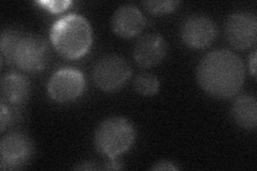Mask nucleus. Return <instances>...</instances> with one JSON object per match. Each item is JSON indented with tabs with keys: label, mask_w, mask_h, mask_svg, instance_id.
<instances>
[{
	"label": "nucleus",
	"mask_w": 257,
	"mask_h": 171,
	"mask_svg": "<svg viewBox=\"0 0 257 171\" xmlns=\"http://www.w3.org/2000/svg\"><path fill=\"white\" fill-rule=\"evenodd\" d=\"M244 66L239 57L227 50L207 54L197 68L199 86L218 99L236 95L244 84Z\"/></svg>",
	"instance_id": "nucleus-1"
},
{
	"label": "nucleus",
	"mask_w": 257,
	"mask_h": 171,
	"mask_svg": "<svg viewBox=\"0 0 257 171\" xmlns=\"http://www.w3.org/2000/svg\"><path fill=\"white\" fill-rule=\"evenodd\" d=\"M51 42L56 51L66 59L82 58L92 44V29L86 18L69 14L52 26Z\"/></svg>",
	"instance_id": "nucleus-2"
},
{
	"label": "nucleus",
	"mask_w": 257,
	"mask_h": 171,
	"mask_svg": "<svg viewBox=\"0 0 257 171\" xmlns=\"http://www.w3.org/2000/svg\"><path fill=\"white\" fill-rule=\"evenodd\" d=\"M135 129L130 121L122 117L104 120L94 134L95 148L108 159L117 158L131 148Z\"/></svg>",
	"instance_id": "nucleus-3"
},
{
	"label": "nucleus",
	"mask_w": 257,
	"mask_h": 171,
	"mask_svg": "<svg viewBox=\"0 0 257 171\" xmlns=\"http://www.w3.org/2000/svg\"><path fill=\"white\" fill-rule=\"evenodd\" d=\"M50 58L45 41L35 35L23 34L15 46L12 64L27 73L44 70Z\"/></svg>",
	"instance_id": "nucleus-4"
},
{
	"label": "nucleus",
	"mask_w": 257,
	"mask_h": 171,
	"mask_svg": "<svg viewBox=\"0 0 257 171\" xmlns=\"http://www.w3.org/2000/svg\"><path fill=\"white\" fill-rule=\"evenodd\" d=\"M132 71L126 60L118 55H107L95 62L92 77L103 91H116L131 77Z\"/></svg>",
	"instance_id": "nucleus-5"
},
{
	"label": "nucleus",
	"mask_w": 257,
	"mask_h": 171,
	"mask_svg": "<svg viewBox=\"0 0 257 171\" xmlns=\"http://www.w3.org/2000/svg\"><path fill=\"white\" fill-rule=\"evenodd\" d=\"M86 87L82 72L73 68H64L56 71L48 80L47 92L58 103H68L77 100Z\"/></svg>",
	"instance_id": "nucleus-6"
},
{
	"label": "nucleus",
	"mask_w": 257,
	"mask_h": 171,
	"mask_svg": "<svg viewBox=\"0 0 257 171\" xmlns=\"http://www.w3.org/2000/svg\"><path fill=\"white\" fill-rule=\"evenodd\" d=\"M225 34L229 44L237 50H247L257 40V18L251 12H237L227 19Z\"/></svg>",
	"instance_id": "nucleus-7"
},
{
	"label": "nucleus",
	"mask_w": 257,
	"mask_h": 171,
	"mask_svg": "<svg viewBox=\"0 0 257 171\" xmlns=\"http://www.w3.org/2000/svg\"><path fill=\"white\" fill-rule=\"evenodd\" d=\"M34 146L29 138L21 133H11L3 138L0 142V168L19 169L30 159Z\"/></svg>",
	"instance_id": "nucleus-8"
},
{
	"label": "nucleus",
	"mask_w": 257,
	"mask_h": 171,
	"mask_svg": "<svg viewBox=\"0 0 257 171\" xmlns=\"http://www.w3.org/2000/svg\"><path fill=\"white\" fill-rule=\"evenodd\" d=\"M218 35V29L212 20L205 15H193L184 22L181 36L189 47L202 50L210 46Z\"/></svg>",
	"instance_id": "nucleus-9"
},
{
	"label": "nucleus",
	"mask_w": 257,
	"mask_h": 171,
	"mask_svg": "<svg viewBox=\"0 0 257 171\" xmlns=\"http://www.w3.org/2000/svg\"><path fill=\"white\" fill-rule=\"evenodd\" d=\"M166 53V41L158 34H147L138 40L134 46L133 57L140 67L151 68L162 61Z\"/></svg>",
	"instance_id": "nucleus-10"
},
{
	"label": "nucleus",
	"mask_w": 257,
	"mask_h": 171,
	"mask_svg": "<svg viewBox=\"0 0 257 171\" xmlns=\"http://www.w3.org/2000/svg\"><path fill=\"white\" fill-rule=\"evenodd\" d=\"M146 26V19L138 7L123 5L119 7L111 19V28L121 38H133L140 35Z\"/></svg>",
	"instance_id": "nucleus-11"
},
{
	"label": "nucleus",
	"mask_w": 257,
	"mask_h": 171,
	"mask_svg": "<svg viewBox=\"0 0 257 171\" xmlns=\"http://www.w3.org/2000/svg\"><path fill=\"white\" fill-rule=\"evenodd\" d=\"M30 94V81L21 73L11 72L2 78L3 102L16 107L25 103Z\"/></svg>",
	"instance_id": "nucleus-12"
},
{
	"label": "nucleus",
	"mask_w": 257,
	"mask_h": 171,
	"mask_svg": "<svg viewBox=\"0 0 257 171\" xmlns=\"http://www.w3.org/2000/svg\"><path fill=\"white\" fill-rule=\"evenodd\" d=\"M231 115L236 123L246 129L257 125V101L253 95H241L232 104Z\"/></svg>",
	"instance_id": "nucleus-13"
},
{
	"label": "nucleus",
	"mask_w": 257,
	"mask_h": 171,
	"mask_svg": "<svg viewBox=\"0 0 257 171\" xmlns=\"http://www.w3.org/2000/svg\"><path fill=\"white\" fill-rule=\"evenodd\" d=\"M24 32L7 28L4 29L2 32V39H0V48H2V58L8 64H12L13 60V53L15 50V46L18 44L19 40L23 36Z\"/></svg>",
	"instance_id": "nucleus-14"
},
{
	"label": "nucleus",
	"mask_w": 257,
	"mask_h": 171,
	"mask_svg": "<svg viewBox=\"0 0 257 171\" xmlns=\"http://www.w3.org/2000/svg\"><path fill=\"white\" fill-rule=\"evenodd\" d=\"M159 88L160 81L158 77L150 73H142L134 79V89L142 95H155L158 93Z\"/></svg>",
	"instance_id": "nucleus-15"
},
{
	"label": "nucleus",
	"mask_w": 257,
	"mask_h": 171,
	"mask_svg": "<svg viewBox=\"0 0 257 171\" xmlns=\"http://www.w3.org/2000/svg\"><path fill=\"white\" fill-rule=\"evenodd\" d=\"M143 5L151 14H166L175 11L180 3L175 2V0H168V2H165V0L156 2L155 0V2H145Z\"/></svg>",
	"instance_id": "nucleus-16"
},
{
	"label": "nucleus",
	"mask_w": 257,
	"mask_h": 171,
	"mask_svg": "<svg viewBox=\"0 0 257 171\" xmlns=\"http://www.w3.org/2000/svg\"><path fill=\"white\" fill-rule=\"evenodd\" d=\"M16 113L14 106L7 105L6 103H2V111H0V122H2V132L6 131L7 127L12 125L15 122Z\"/></svg>",
	"instance_id": "nucleus-17"
},
{
	"label": "nucleus",
	"mask_w": 257,
	"mask_h": 171,
	"mask_svg": "<svg viewBox=\"0 0 257 171\" xmlns=\"http://www.w3.org/2000/svg\"><path fill=\"white\" fill-rule=\"evenodd\" d=\"M38 4L43 6L45 9L50 10L51 12L58 13L66 10L68 7H70L71 2H39Z\"/></svg>",
	"instance_id": "nucleus-18"
},
{
	"label": "nucleus",
	"mask_w": 257,
	"mask_h": 171,
	"mask_svg": "<svg viewBox=\"0 0 257 171\" xmlns=\"http://www.w3.org/2000/svg\"><path fill=\"white\" fill-rule=\"evenodd\" d=\"M152 170H178V167H176L172 161L168 160H161L158 161L154 167L151 168Z\"/></svg>",
	"instance_id": "nucleus-19"
},
{
	"label": "nucleus",
	"mask_w": 257,
	"mask_h": 171,
	"mask_svg": "<svg viewBox=\"0 0 257 171\" xmlns=\"http://www.w3.org/2000/svg\"><path fill=\"white\" fill-rule=\"evenodd\" d=\"M103 168L106 169V170H118V169H122L123 167L121 165V162H118L116 160V158H114V159L109 158V160L106 162V165L104 166Z\"/></svg>",
	"instance_id": "nucleus-20"
},
{
	"label": "nucleus",
	"mask_w": 257,
	"mask_h": 171,
	"mask_svg": "<svg viewBox=\"0 0 257 171\" xmlns=\"http://www.w3.org/2000/svg\"><path fill=\"white\" fill-rule=\"evenodd\" d=\"M75 169H78V170H98V169H101V167L96 166L94 162H92V161H86V162H83L82 165L76 166Z\"/></svg>",
	"instance_id": "nucleus-21"
},
{
	"label": "nucleus",
	"mask_w": 257,
	"mask_h": 171,
	"mask_svg": "<svg viewBox=\"0 0 257 171\" xmlns=\"http://www.w3.org/2000/svg\"><path fill=\"white\" fill-rule=\"evenodd\" d=\"M248 68H250L252 76L256 77V52H254L251 56L250 63H248Z\"/></svg>",
	"instance_id": "nucleus-22"
}]
</instances>
